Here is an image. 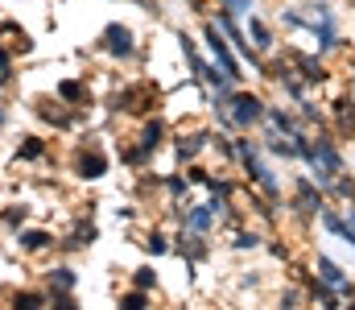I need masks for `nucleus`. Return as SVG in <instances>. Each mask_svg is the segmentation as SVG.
Masks as SVG:
<instances>
[{
    "instance_id": "obj_1",
    "label": "nucleus",
    "mask_w": 355,
    "mask_h": 310,
    "mask_svg": "<svg viewBox=\"0 0 355 310\" xmlns=\"http://www.w3.org/2000/svg\"><path fill=\"white\" fill-rule=\"evenodd\" d=\"M236 157L244 162V170H248V178H252V182H257V187L265 191L268 199H277V195H281V187H277V178H272V170H268L265 162H261V153H257V149H252V145H248L244 137L236 141Z\"/></svg>"
},
{
    "instance_id": "obj_2",
    "label": "nucleus",
    "mask_w": 355,
    "mask_h": 310,
    "mask_svg": "<svg viewBox=\"0 0 355 310\" xmlns=\"http://www.w3.org/2000/svg\"><path fill=\"white\" fill-rule=\"evenodd\" d=\"M202 42H207V50H211V58L223 67V75H227L232 83H240V79H244V75H240V58L232 54V46H227L223 29H219V25H207V29H202Z\"/></svg>"
},
{
    "instance_id": "obj_3",
    "label": "nucleus",
    "mask_w": 355,
    "mask_h": 310,
    "mask_svg": "<svg viewBox=\"0 0 355 310\" xmlns=\"http://www.w3.org/2000/svg\"><path fill=\"white\" fill-rule=\"evenodd\" d=\"M227 107H232L236 128H252L257 120H265V100L252 96V92H232L227 96Z\"/></svg>"
},
{
    "instance_id": "obj_4",
    "label": "nucleus",
    "mask_w": 355,
    "mask_h": 310,
    "mask_svg": "<svg viewBox=\"0 0 355 310\" xmlns=\"http://www.w3.org/2000/svg\"><path fill=\"white\" fill-rule=\"evenodd\" d=\"M99 46H103L112 58H132V54H137V37H132V29L120 25V21H112V25L99 33Z\"/></svg>"
},
{
    "instance_id": "obj_5",
    "label": "nucleus",
    "mask_w": 355,
    "mask_h": 310,
    "mask_svg": "<svg viewBox=\"0 0 355 310\" xmlns=\"http://www.w3.org/2000/svg\"><path fill=\"white\" fill-rule=\"evenodd\" d=\"M58 240H54V232H46V227H17V248L25 252V257H33V252H50Z\"/></svg>"
},
{
    "instance_id": "obj_6",
    "label": "nucleus",
    "mask_w": 355,
    "mask_h": 310,
    "mask_svg": "<svg viewBox=\"0 0 355 310\" xmlns=\"http://www.w3.org/2000/svg\"><path fill=\"white\" fill-rule=\"evenodd\" d=\"M42 286H46V294H75L79 290V273L71 265H50L42 273Z\"/></svg>"
},
{
    "instance_id": "obj_7",
    "label": "nucleus",
    "mask_w": 355,
    "mask_h": 310,
    "mask_svg": "<svg viewBox=\"0 0 355 310\" xmlns=\"http://www.w3.org/2000/svg\"><path fill=\"white\" fill-rule=\"evenodd\" d=\"M75 174L87 178V182H99V178L107 174V153H103V149H79V157H75Z\"/></svg>"
},
{
    "instance_id": "obj_8",
    "label": "nucleus",
    "mask_w": 355,
    "mask_h": 310,
    "mask_svg": "<svg viewBox=\"0 0 355 310\" xmlns=\"http://www.w3.org/2000/svg\"><path fill=\"white\" fill-rule=\"evenodd\" d=\"M182 223L190 227V232H211V223H215V211H211V203H202V207H190L186 215H182Z\"/></svg>"
},
{
    "instance_id": "obj_9",
    "label": "nucleus",
    "mask_w": 355,
    "mask_h": 310,
    "mask_svg": "<svg viewBox=\"0 0 355 310\" xmlns=\"http://www.w3.org/2000/svg\"><path fill=\"white\" fill-rule=\"evenodd\" d=\"M54 96L67 103V107H75V103L87 100V83H83V79H62V83L54 87Z\"/></svg>"
},
{
    "instance_id": "obj_10",
    "label": "nucleus",
    "mask_w": 355,
    "mask_h": 310,
    "mask_svg": "<svg viewBox=\"0 0 355 310\" xmlns=\"http://www.w3.org/2000/svg\"><path fill=\"white\" fill-rule=\"evenodd\" d=\"M318 282H327V286H335V290H347V273H343L331 257H318Z\"/></svg>"
},
{
    "instance_id": "obj_11",
    "label": "nucleus",
    "mask_w": 355,
    "mask_h": 310,
    "mask_svg": "<svg viewBox=\"0 0 355 310\" xmlns=\"http://www.w3.org/2000/svg\"><path fill=\"white\" fill-rule=\"evenodd\" d=\"M12 307H29V310H37V307H50V294H46V286H42V290H33V286H25V290H12Z\"/></svg>"
},
{
    "instance_id": "obj_12",
    "label": "nucleus",
    "mask_w": 355,
    "mask_h": 310,
    "mask_svg": "<svg viewBox=\"0 0 355 310\" xmlns=\"http://www.w3.org/2000/svg\"><path fill=\"white\" fill-rule=\"evenodd\" d=\"M46 149H50V145H46L42 137H21L17 157H21V162H42V157H46Z\"/></svg>"
},
{
    "instance_id": "obj_13",
    "label": "nucleus",
    "mask_w": 355,
    "mask_h": 310,
    "mask_svg": "<svg viewBox=\"0 0 355 310\" xmlns=\"http://www.w3.org/2000/svg\"><path fill=\"white\" fill-rule=\"evenodd\" d=\"M248 37H252V50H272V33H268V25L261 17H252L248 12Z\"/></svg>"
},
{
    "instance_id": "obj_14",
    "label": "nucleus",
    "mask_w": 355,
    "mask_h": 310,
    "mask_svg": "<svg viewBox=\"0 0 355 310\" xmlns=\"http://www.w3.org/2000/svg\"><path fill=\"white\" fill-rule=\"evenodd\" d=\"M95 236H99V227L95 223H87V227H75V236H67V252H79V248H91L95 244Z\"/></svg>"
},
{
    "instance_id": "obj_15",
    "label": "nucleus",
    "mask_w": 355,
    "mask_h": 310,
    "mask_svg": "<svg viewBox=\"0 0 355 310\" xmlns=\"http://www.w3.org/2000/svg\"><path fill=\"white\" fill-rule=\"evenodd\" d=\"M207 141H211L207 132H190V137H182V141H178V153L190 162V157H198V153L207 149Z\"/></svg>"
},
{
    "instance_id": "obj_16",
    "label": "nucleus",
    "mask_w": 355,
    "mask_h": 310,
    "mask_svg": "<svg viewBox=\"0 0 355 310\" xmlns=\"http://www.w3.org/2000/svg\"><path fill=\"white\" fill-rule=\"evenodd\" d=\"M265 116L272 120V128H277V132H289V137L297 132V120H293L285 107H265Z\"/></svg>"
},
{
    "instance_id": "obj_17",
    "label": "nucleus",
    "mask_w": 355,
    "mask_h": 310,
    "mask_svg": "<svg viewBox=\"0 0 355 310\" xmlns=\"http://www.w3.org/2000/svg\"><path fill=\"white\" fill-rule=\"evenodd\" d=\"M25 219H29V207H25V203H8L4 211H0V223H4V227H12V232H17Z\"/></svg>"
},
{
    "instance_id": "obj_18",
    "label": "nucleus",
    "mask_w": 355,
    "mask_h": 310,
    "mask_svg": "<svg viewBox=\"0 0 355 310\" xmlns=\"http://www.w3.org/2000/svg\"><path fill=\"white\" fill-rule=\"evenodd\" d=\"M297 71H302L306 83H322V79H327V71H322L318 58H297Z\"/></svg>"
},
{
    "instance_id": "obj_19",
    "label": "nucleus",
    "mask_w": 355,
    "mask_h": 310,
    "mask_svg": "<svg viewBox=\"0 0 355 310\" xmlns=\"http://www.w3.org/2000/svg\"><path fill=\"white\" fill-rule=\"evenodd\" d=\"M145 252H149V257H166V252H170L166 232H149V236H145Z\"/></svg>"
},
{
    "instance_id": "obj_20",
    "label": "nucleus",
    "mask_w": 355,
    "mask_h": 310,
    "mask_svg": "<svg viewBox=\"0 0 355 310\" xmlns=\"http://www.w3.org/2000/svg\"><path fill=\"white\" fill-rule=\"evenodd\" d=\"M297 207H302V211H322V199L314 195V187H310V182H302V187H297Z\"/></svg>"
},
{
    "instance_id": "obj_21",
    "label": "nucleus",
    "mask_w": 355,
    "mask_h": 310,
    "mask_svg": "<svg viewBox=\"0 0 355 310\" xmlns=\"http://www.w3.org/2000/svg\"><path fill=\"white\" fill-rule=\"evenodd\" d=\"M120 307H128V310L149 307V290H137V286H132V290H124V294H120Z\"/></svg>"
},
{
    "instance_id": "obj_22",
    "label": "nucleus",
    "mask_w": 355,
    "mask_h": 310,
    "mask_svg": "<svg viewBox=\"0 0 355 310\" xmlns=\"http://www.w3.org/2000/svg\"><path fill=\"white\" fill-rule=\"evenodd\" d=\"M132 286H137V290H153V286H157V273H153V265H141V269L132 273Z\"/></svg>"
},
{
    "instance_id": "obj_23",
    "label": "nucleus",
    "mask_w": 355,
    "mask_h": 310,
    "mask_svg": "<svg viewBox=\"0 0 355 310\" xmlns=\"http://www.w3.org/2000/svg\"><path fill=\"white\" fill-rule=\"evenodd\" d=\"M314 298H318L322 307H339V294H335V286H327V282L314 286Z\"/></svg>"
},
{
    "instance_id": "obj_24",
    "label": "nucleus",
    "mask_w": 355,
    "mask_h": 310,
    "mask_svg": "<svg viewBox=\"0 0 355 310\" xmlns=\"http://www.w3.org/2000/svg\"><path fill=\"white\" fill-rule=\"evenodd\" d=\"M166 191H170L174 199H182V195L190 191V182H186V178H178V174H170V178H166Z\"/></svg>"
},
{
    "instance_id": "obj_25",
    "label": "nucleus",
    "mask_w": 355,
    "mask_h": 310,
    "mask_svg": "<svg viewBox=\"0 0 355 310\" xmlns=\"http://www.w3.org/2000/svg\"><path fill=\"white\" fill-rule=\"evenodd\" d=\"M232 17H244V12H252V0H219Z\"/></svg>"
},
{
    "instance_id": "obj_26",
    "label": "nucleus",
    "mask_w": 355,
    "mask_h": 310,
    "mask_svg": "<svg viewBox=\"0 0 355 310\" xmlns=\"http://www.w3.org/2000/svg\"><path fill=\"white\" fill-rule=\"evenodd\" d=\"M8 75H12V50H8V46H0V83H4Z\"/></svg>"
},
{
    "instance_id": "obj_27",
    "label": "nucleus",
    "mask_w": 355,
    "mask_h": 310,
    "mask_svg": "<svg viewBox=\"0 0 355 310\" xmlns=\"http://www.w3.org/2000/svg\"><path fill=\"white\" fill-rule=\"evenodd\" d=\"M236 248H261V236L257 232H240L236 236Z\"/></svg>"
},
{
    "instance_id": "obj_28",
    "label": "nucleus",
    "mask_w": 355,
    "mask_h": 310,
    "mask_svg": "<svg viewBox=\"0 0 355 310\" xmlns=\"http://www.w3.org/2000/svg\"><path fill=\"white\" fill-rule=\"evenodd\" d=\"M343 240H347V244H355V211H347V215H343Z\"/></svg>"
},
{
    "instance_id": "obj_29",
    "label": "nucleus",
    "mask_w": 355,
    "mask_h": 310,
    "mask_svg": "<svg viewBox=\"0 0 355 310\" xmlns=\"http://www.w3.org/2000/svg\"><path fill=\"white\" fill-rule=\"evenodd\" d=\"M4 124H8V112H4V107H0V128H4Z\"/></svg>"
}]
</instances>
